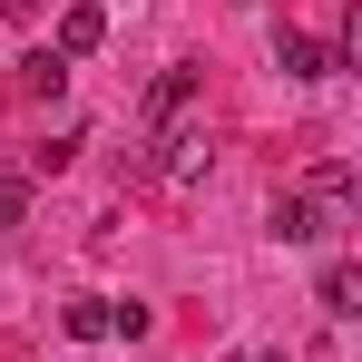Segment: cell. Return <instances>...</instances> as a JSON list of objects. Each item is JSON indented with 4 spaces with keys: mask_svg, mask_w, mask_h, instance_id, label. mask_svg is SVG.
Wrapping results in <instances>:
<instances>
[{
    "mask_svg": "<svg viewBox=\"0 0 362 362\" xmlns=\"http://www.w3.org/2000/svg\"><path fill=\"white\" fill-rule=\"evenodd\" d=\"M186 108H196V69H157V78H147V127L186 118Z\"/></svg>",
    "mask_w": 362,
    "mask_h": 362,
    "instance_id": "obj_6",
    "label": "cell"
},
{
    "mask_svg": "<svg viewBox=\"0 0 362 362\" xmlns=\"http://www.w3.org/2000/svg\"><path fill=\"white\" fill-rule=\"evenodd\" d=\"M20 88H30V98H59V88H69V59H59V49H30V59H20Z\"/></svg>",
    "mask_w": 362,
    "mask_h": 362,
    "instance_id": "obj_9",
    "label": "cell"
},
{
    "mask_svg": "<svg viewBox=\"0 0 362 362\" xmlns=\"http://www.w3.org/2000/svg\"><path fill=\"white\" fill-rule=\"evenodd\" d=\"M167 186H196L206 167H216V137H206V118H167L157 127V157H147Z\"/></svg>",
    "mask_w": 362,
    "mask_h": 362,
    "instance_id": "obj_1",
    "label": "cell"
},
{
    "mask_svg": "<svg viewBox=\"0 0 362 362\" xmlns=\"http://www.w3.org/2000/svg\"><path fill=\"white\" fill-rule=\"evenodd\" d=\"M303 196H313L323 216H353V167H343V157H313V167H303Z\"/></svg>",
    "mask_w": 362,
    "mask_h": 362,
    "instance_id": "obj_5",
    "label": "cell"
},
{
    "mask_svg": "<svg viewBox=\"0 0 362 362\" xmlns=\"http://www.w3.org/2000/svg\"><path fill=\"white\" fill-rule=\"evenodd\" d=\"M333 226H343V216H323V206H313L303 186H294V196H274V206H264V235H274V245H323Z\"/></svg>",
    "mask_w": 362,
    "mask_h": 362,
    "instance_id": "obj_2",
    "label": "cell"
},
{
    "mask_svg": "<svg viewBox=\"0 0 362 362\" xmlns=\"http://www.w3.org/2000/svg\"><path fill=\"white\" fill-rule=\"evenodd\" d=\"M235 10H255V0H235Z\"/></svg>",
    "mask_w": 362,
    "mask_h": 362,
    "instance_id": "obj_12",
    "label": "cell"
},
{
    "mask_svg": "<svg viewBox=\"0 0 362 362\" xmlns=\"http://www.w3.org/2000/svg\"><path fill=\"white\" fill-rule=\"evenodd\" d=\"M313 303H323L333 323H353V313H362V274H353V264H343V255L323 264V284H313Z\"/></svg>",
    "mask_w": 362,
    "mask_h": 362,
    "instance_id": "obj_7",
    "label": "cell"
},
{
    "mask_svg": "<svg viewBox=\"0 0 362 362\" xmlns=\"http://www.w3.org/2000/svg\"><path fill=\"white\" fill-rule=\"evenodd\" d=\"M69 343H108V294H69Z\"/></svg>",
    "mask_w": 362,
    "mask_h": 362,
    "instance_id": "obj_8",
    "label": "cell"
},
{
    "mask_svg": "<svg viewBox=\"0 0 362 362\" xmlns=\"http://www.w3.org/2000/svg\"><path fill=\"white\" fill-rule=\"evenodd\" d=\"M226 362H255V353H226Z\"/></svg>",
    "mask_w": 362,
    "mask_h": 362,
    "instance_id": "obj_11",
    "label": "cell"
},
{
    "mask_svg": "<svg viewBox=\"0 0 362 362\" xmlns=\"http://www.w3.org/2000/svg\"><path fill=\"white\" fill-rule=\"evenodd\" d=\"M274 69H284V78H333L343 49H333V40H303V30H274Z\"/></svg>",
    "mask_w": 362,
    "mask_h": 362,
    "instance_id": "obj_4",
    "label": "cell"
},
{
    "mask_svg": "<svg viewBox=\"0 0 362 362\" xmlns=\"http://www.w3.org/2000/svg\"><path fill=\"white\" fill-rule=\"evenodd\" d=\"M20 216H30V177H0V235H10Z\"/></svg>",
    "mask_w": 362,
    "mask_h": 362,
    "instance_id": "obj_10",
    "label": "cell"
},
{
    "mask_svg": "<svg viewBox=\"0 0 362 362\" xmlns=\"http://www.w3.org/2000/svg\"><path fill=\"white\" fill-rule=\"evenodd\" d=\"M98 40H108V0H69V10H59V40H49V49L78 69L88 49H98Z\"/></svg>",
    "mask_w": 362,
    "mask_h": 362,
    "instance_id": "obj_3",
    "label": "cell"
}]
</instances>
